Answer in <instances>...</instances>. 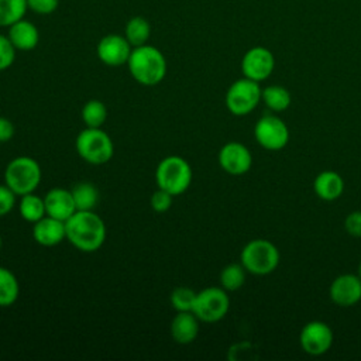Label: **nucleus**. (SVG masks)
I'll return each instance as SVG.
<instances>
[{
	"label": "nucleus",
	"instance_id": "obj_1",
	"mask_svg": "<svg viewBox=\"0 0 361 361\" xmlns=\"http://www.w3.org/2000/svg\"><path fill=\"white\" fill-rule=\"evenodd\" d=\"M66 240L82 252H94L106 241V224L94 210H76L65 221Z\"/></svg>",
	"mask_w": 361,
	"mask_h": 361
},
{
	"label": "nucleus",
	"instance_id": "obj_2",
	"mask_svg": "<svg viewBox=\"0 0 361 361\" xmlns=\"http://www.w3.org/2000/svg\"><path fill=\"white\" fill-rule=\"evenodd\" d=\"M127 68L137 83L155 86L164 80L168 65L164 54L157 47L144 44L133 48Z\"/></svg>",
	"mask_w": 361,
	"mask_h": 361
},
{
	"label": "nucleus",
	"instance_id": "obj_3",
	"mask_svg": "<svg viewBox=\"0 0 361 361\" xmlns=\"http://www.w3.org/2000/svg\"><path fill=\"white\" fill-rule=\"evenodd\" d=\"M281 254L278 247L267 238L248 241L240 254V262L248 274L264 276L272 274L279 265Z\"/></svg>",
	"mask_w": 361,
	"mask_h": 361
},
{
	"label": "nucleus",
	"instance_id": "obj_4",
	"mask_svg": "<svg viewBox=\"0 0 361 361\" xmlns=\"http://www.w3.org/2000/svg\"><path fill=\"white\" fill-rule=\"evenodd\" d=\"M192 176L193 173L189 162L179 155H168L162 158L155 169L157 186L173 196H179L189 189Z\"/></svg>",
	"mask_w": 361,
	"mask_h": 361
},
{
	"label": "nucleus",
	"instance_id": "obj_5",
	"mask_svg": "<svg viewBox=\"0 0 361 361\" xmlns=\"http://www.w3.org/2000/svg\"><path fill=\"white\" fill-rule=\"evenodd\" d=\"M42 171L39 164L31 157H16L4 169V183L17 195L23 196L35 192L39 186Z\"/></svg>",
	"mask_w": 361,
	"mask_h": 361
},
{
	"label": "nucleus",
	"instance_id": "obj_6",
	"mask_svg": "<svg viewBox=\"0 0 361 361\" xmlns=\"http://www.w3.org/2000/svg\"><path fill=\"white\" fill-rule=\"evenodd\" d=\"M75 147L78 155L92 165H103L109 162L114 154L113 141L102 127L83 128L75 140Z\"/></svg>",
	"mask_w": 361,
	"mask_h": 361
},
{
	"label": "nucleus",
	"instance_id": "obj_7",
	"mask_svg": "<svg viewBox=\"0 0 361 361\" xmlns=\"http://www.w3.org/2000/svg\"><path fill=\"white\" fill-rule=\"evenodd\" d=\"M230 309V298L221 286H209L196 292L192 312L204 323H216L224 319Z\"/></svg>",
	"mask_w": 361,
	"mask_h": 361
},
{
	"label": "nucleus",
	"instance_id": "obj_8",
	"mask_svg": "<svg viewBox=\"0 0 361 361\" xmlns=\"http://www.w3.org/2000/svg\"><path fill=\"white\" fill-rule=\"evenodd\" d=\"M262 89L259 83L248 78L237 79L226 92L224 103L227 110L238 117L250 114L261 102Z\"/></svg>",
	"mask_w": 361,
	"mask_h": 361
},
{
	"label": "nucleus",
	"instance_id": "obj_9",
	"mask_svg": "<svg viewBox=\"0 0 361 361\" xmlns=\"http://www.w3.org/2000/svg\"><path fill=\"white\" fill-rule=\"evenodd\" d=\"M254 137L264 149L281 151L289 142V128L281 117L265 114L257 120L254 126Z\"/></svg>",
	"mask_w": 361,
	"mask_h": 361
},
{
	"label": "nucleus",
	"instance_id": "obj_10",
	"mask_svg": "<svg viewBox=\"0 0 361 361\" xmlns=\"http://www.w3.org/2000/svg\"><path fill=\"white\" fill-rule=\"evenodd\" d=\"M299 344L309 355H323L333 344V331L327 323L322 320H312L302 327Z\"/></svg>",
	"mask_w": 361,
	"mask_h": 361
},
{
	"label": "nucleus",
	"instance_id": "obj_11",
	"mask_svg": "<svg viewBox=\"0 0 361 361\" xmlns=\"http://www.w3.org/2000/svg\"><path fill=\"white\" fill-rule=\"evenodd\" d=\"M275 68L274 54L265 47L250 48L241 59V72L244 78L255 82H262L271 76Z\"/></svg>",
	"mask_w": 361,
	"mask_h": 361
},
{
	"label": "nucleus",
	"instance_id": "obj_12",
	"mask_svg": "<svg viewBox=\"0 0 361 361\" xmlns=\"http://www.w3.org/2000/svg\"><path fill=\"white\" fill-rule=\"evenodd\" d=\"M133 47L124 35L107 34L100 38L96 47V54L100 62L107 66L127 65Z\"/></svg>",
	"mask_w": 361,
	"mask_h": 361
},
{
	"label": "nucleus",
	"instance_id": "obj_13",
	"mask_svg": "<svg viewBox=\"0 0 361 361\" xmlns=\"http://www.w3.org/2000/svg\"><path fill=\"white\" fill-rule=\"evenodd\" d=\"M219 165L224 172L240 176L251 169L252 155L244 144L238 141H230L224 144L219 151Z\"/></svg>",
	"mask_w": 361,
	"mask_h": 361
},
{
	"label": "nucleus",
	"instance_id": "obj_14",
	"mask_svg": "<svg viewBox=\"0 0 361 361\" xmlns=\"http://www.w3.org/2000/svg\"><path fill=\"white\" fill-rule=\"evenodd\" d=\"M331 302L340 307H350L361 300V279L354 274H341L329 288Z\"/></svg>",
	"mask_w": 361,
	"mask_h": 361
},
{
	"label": "nucleus",
	"instance_id": "obj_15",
	"mask_svg": "<svg viewBox=\"0 0 361 361\" xmlns=\"http://www.w3.org/2000/svg\"><path fill=\"white\" fill-rule=\"evenodd\" d=\"M47 216L66 221L75 212V200L72 192L65 188H52L44 196Z\"/></svg>",
	"mask_w": 361,
	"mask_h": 361
},
{
	"label": "nucleus",
	"instance_id": "obj_16",
	"mask_svg": "<svg viewBox=\"0 0 361 361\" xmlns=\"http://www.w3.org/2000/svg\"><path fill=\"white\" fill-rule=\"evenodd\" d=\"M32 238L42 247H54L66 240L65 221L44 216L32 226Z\"/></svg>",
	"mask_w": 361,
	"mask_h": 361
},
{
	"label": "nucleus",
	"instance_id": "obj_17",
	"mask_svg": "<svg viewBox=\"0 0 361 361\" xmlns=\"http://www.w3.org/2000/svg\"><path fill=\"white\" fill-rule=\"evenodd\" d=\"M199 323L200 320L193 312H178L169 326L173 341L179 344H189L195 341L199 334Z\"/></svg>",
	"mask_w": 361,
	"mask_h": 361
},
{
	"label": "nucleus",
	"instance_id": "obj_18",
	"mask_svg": "<svg viewBox=\"0 0 361 361\" xmlns=\"http://www.w3.org/2000/svg\"><path fill=\"white\" fill-rule=\"evenodd\" d=\"M7 37L17 51H31L39 42V31L37 25L25 18L10 25Z\"/></svg>",
	"mask_w": 361,
	"mask_h": 361
},
{
	"label": "nucleus",
	"instance_id": "obj_19",
	"mask_svg": "<svg viewBox=\"0 0 361 361\" xmlns=\"http://www.w3.org/2000/svg\"><path fill=\"white\" fill-rule=\"evenodd\" d=\"M313 190L317 197L326 202L338 199L344 192V180L340 173L331 169L322 171L313 180Z\"/></svg>",
	"mask_w": 361,
	"mask_h": 361
},
{
	"label": "nucleus",
	"instance_id": "obj_20",
	"mask_svg": "<svg viewBox=\"0 0 361 361\" xmlns=\"http://www.w3.org/2000/svg\"><path fill=\"white\" fill-rule=\"evenodd\" d=\"M124 37L127 38V41L130 42V45L133 48L147 44L149 37H151V24H149V21L147 18L141 17V16L131 17L126 23Z\"/></svg>",
	"mask_w": 361,
	"mask_h": 361
},
{
	"label": "nucleus",
	"instance_id": "obj_21",
	"mask_svg": "<svg viewBox=\"0 0 361 361\" xmlns=\"http://www.w3.org/2000/svg\"><path fill=\"white\" fill-rule=\"evenodd\" d=\"M18 212H20V216H21L25 221L34 224L35 221H38L39 219H42L44 216H47L44 197L35 195L34 192L20 196Z\"/></svg>",
	"mask_w": 361,
	"mask_h": 361
},
{
	"label": "nucleus",
	"instance_id": "obj_22",
	"mask_svg": "<svg viewBox=\"0 0 361 361\" xmlns=\"http://www.w3.org/2000/svg\"><path fill=\"white\" fill-rule=\"evenodd\" d=\"M261 100L272 111H283L292 103V96L285 86L271 85L262 89Z\"/></svg>",
	"mask_w": 361,
	"mask_h": 361
},
{
	"label": "nucleus",
	"instance_id": "obj_23",
	"mask_svg": "<svg viewBox=\"0 0 361 361\" xmlns=\"http://www.w3.org/2000/svg\"><path fill=\"white\" fill-rule=\"evenodd\" d=\"M20 295L17 276L4 267H0V307H8L16 303Z\"/></svg>",
	"mask_w": 361,
	"mask_h": 361
},
{
	"label": "nucleus",
	"instance_id": "obj_24",
	"mask_svg": "<svg viewBox=\"0 0 361 361\" xmlns=\"http://www.w3.org/2000/svg\"><path fill=\"white\" fill-rule=\"evenodd\" d=\"M76 210H94L99 203V190L90 182H79L72 189Z\"/></svg>",
	"mask_w": 361,
	"mask_h": 361
},
{
	"label": "nucleus",
	"instance_id": "obj_25",
	"mask_svg": "<svg viewBox=\"0 0 361 361\" xmlns=\"http://www.w3.org/2000/svg\"><path fill=\"white\" fill-rule=\"evenodd\" d=\"M247 269L243 267V264H237V262H233V264H228L226 265L221 272H220V286L223 289H226L227 292H233V290H237L240 289L244 282H245V278H247Z\"/></svg>",
	"mask_w": 361,
	"mask_h": 361
},
{
	"label": "nucleus",
	"instance_id": "obj_26",
	"mask_svg": "<svg viewBox=\"0 0 361 361\" xmlns=\"http://www.w3.org/2000/svg\"><path fill=\"white\" fill-rule=\"evenodd\" d=\"M27 10V0H0V27L8 28L24 18Z\"/></svg>",
	"mask_w": 361,
	"mask_h": 361
},
{
	"label": "nucleus",
	"instance_id": "obj_27",
	"mask_svg": "<svg viewBox=\"0 0 361 361\" xmlns=\"http://www.w3.org/2000/svg\"><path fill=\"white\" fill-rule=\"evenodd\" d=\"M80 116H82V120L86 124V127L99 128L107 120V107L103 102H100L97 99H92L82 107Z\"/></svg>",
	"mask_w": 361,
	"mask_h": 361
},
{
	"label": "nucleus",
	"instance_id": "obj_28",
	"mask_svg": "<svg viewBox=\"0 0 361 361\" xmlns=\"http://www.w3.org/2000/svg\"><path fill=\"white\" fill-rule=\"evenodd\" d=\"M196 292L186 286H178L171 292L169 302L176 312H192Z\"/></svg>",
	"mask_w": 361,
	"mask_h": 361
},
{
	"label": "nucleus",
	"instance_id": "obj_29",
	"mask_svg": "<svg viewBox=\"0 0 361 361\" xmlns=\"http://www.w3.org/2000/svg\"><path fill=\"white\" fill-rule=\"evenodd\" d=\"M17 49L7 34H0V72L8 69L16 61Z\"/></svg>",
	"mask_w": 361,
	"mask_h": 361
},
{
	"label": "nucleus",
	"instance_id": "obj_30",
	"mask_svg": "<svg viewBox=\"0 0 361 361\" xmlns=\"http://www.w3.org/2000/svg\"><path fill=\"white\" fill-rule=\"evenodd\" d=\"M172 200H173V195H171L169 192L164 190V189H157L149 199V204L151 207L158 212V213H164L166 210H169V207L172 206Z\"/></svg>",
	"mask_w": 361,
	"mask_h": 361
},
{
	"label": "nucleus",
	"instance_id": "obj_31",
	"mask_svg": "<svg viewBox=\"0 0 361 361\" xmlns=\"http://www.w3.org/2000/svg\"><path fill=\"white\" fill-rule=\"evenodd\" d=\"M17 195L4 183L0 185V217L7 216L16 206Z\"/></svg>",
	"mask_w": 361,
	"mask_h": 361
},
{
	"label": "nucleus",
	"instance_id": "obj_32",
	"mask_svg": "<svg viewBox=\"0 0 361 361\" xmlns=\"http://www.w3.org/2000/svg\"><path fill=\"white\" fill-rule=\"evenodd\" d=\"M27 4L28 10H31L32 13L48 16L58 8L59 0H27Z\"/></svg>",
	"mask_w": 361,
	"mask_h": 361
},
{
	"label": "nucleus",
	"instance_id": "obj_33",
	"mask_svg": "<svg viewBox=\"0 0 361 361\" xmlns=\"http://www.w3.org/2000/svg\"><path fill=\"white\" fill-rule=\"evenodd\" d=\"M344 228L351 237L361 238V210H354L345 216Z\"/></svg>",
	"mask_w": 361,
	"mask_h": 361
},
{
	"label": "nucleus",
	"instance_id": "obj_34",
	"mask_svg": "<svg viewBox=\"0 0 361 361\" xmlns=\"http://www.w3.org/2000/svg\"><path fill=\"white\" fill-rule=\"evenodd\" d=\"M16 127L13 121L6 117H0V142H7L14 137Z\"/></svg>",
	"mask_w": 361,
	"mask_h": 361
},
{
	"label": "nucleus",
	"instance_id": "obj_35",
	"mask_svg": "<svg viewBox=\"0 0 361 361\" xmlns=\"http://www.w3.org/2000/svg\"><path fill=\"white\" fill-rule=\"evenodd\" d=\"M357 275L360 276V279H361V262L358 264V272H357Z\"/></svg>",
	"mask_w": 361,
	"mask_h": 361
},
{
	"label": "nucleus",
	"instance_id": "obj_36",
	"mask_svg": "<svg viewBox=\"0 0 361 361\" xmlns=\"http://www.w3.org/2000/svg\"><path fill=\"white\" fill-rule=\"evenodd\" d=\"M1 245H3V240H1V235H0V248H1Z\"/></svg>",
	"mask_w": 361,
	"mask_h": 361
}]
</instances>
